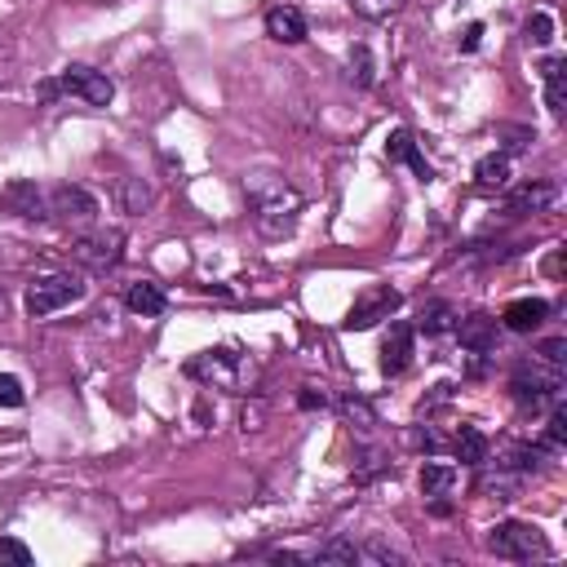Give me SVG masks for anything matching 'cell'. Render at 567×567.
Masks as SVG:
<instances>
[{
    "mask_svg": "<svg viewBox=\"0 0 567 567\" xmlns=\"http://www.w3.org/2000/svg\"><path fill=\"white\" fill-rule=\"evenodd\" d=\"M385 159H390V164H408L421 182H430V177H434V168H430V159L421 155V146H416L412 128H390V133H385Z\"/></svg>",
    "mask_w": 567,
    "mask_h": 567,
    "instance_id": "11",
    "label": "cell"
},
{
    "mask_svg": "<svg viewBox=\"0 0 567 567\" xmlns=\"http://www.w3.org/2000/svg\"><path fill=\"white\" fill-rule=\"evenodd\" d=\"M554 199H558V186L536 177V182H523V186L509 190V213H518V217L523 213H545Z\"/></svg>",
    "mask_w": 567,
    "mask_h": 567,
    "instance_id": "14",
    "label": "cell"
},
{
    "mask_svg": "<svg viewBox=\"0 0 567 567\" xmlns=\"http://www.w3.org/2000/svg\"><path fill=\"white\" fill-rule=\"evenodd\" d=\"M297 403H301L306 412H315V408H328V394H323V385H301Z\"/></svg>",
    "mask_w": 567,
    "mask_h": 567,
    "instance_id": "35",
    "label": "cell"
},
{
    "mask_svg": "<svg viewBox=\"0 0 567 567\" xmlns=\"http://www.w3.org/2000/svg\"><path fill=\"white\" fill-rule=\"evenodd\" d=\"M474 182H478L483 190H501V186H509V155H501V151L483 155V159L474 164Z\"/></svg>",
    "mask_w": 567,
    "mask_h": 567,
    "instance_id": "21",
    "label": "cell"
},
{
    "mask_svg": "<svg viewBox=\"0 0 567 567\" xmlns=\"http://www.w3.org/2000/svg\"><path fill=\"white\" fill-rule=\"evenodd\" d=\"M478 40H483V22H465V31L456 35V49H461V53H474Z\"/></svg>",
    "mask_w": 567,
    "mask_h": 567,
    "instance_id": "34",
    "label": "cell"
},
{
    "mask_svg": "<svg viewBox=\"0 0 567 567\" xmlns=\"http://www.w3.org/2000/svg\"><path fill=\"white\" fill-rule=\"evenodd\" d=\"M412 323H390L385 341H381V372L385 377H403L412 363Z\"/></svg>",
    "mask_w": 567,
    "mask_h": 567,
    "instance_id": "12",
    "label": "cell"
},
{
    "mask_svg": "<svg viewBox=\"0 0 567 567\" xmlns=\"http://www.w3.org/2000/svg\"><path fill=\"white\" fill-rule=\"evenodd\" d=\"M266 35L275 44H301L310 35V22H306V13L297 4H270L266 9Z\"/></svg>",
    "mask_w": 567,
    "mask_h": 567,
    "instance_id": "10",
    "label": "cell"
},
{
    "mask_svg": "<svg viewBox=\"0 0 567 567\" xmlns=\"http://www.w3.org/2000/svg\"><path fill=\"white\" fill-rule=\"evenodd\" d=\"M563 434H567V408H563V403H554V412H549V425H545V439H540V447H558V443H563Z\"/></svg>",
    "mask_w": 567,
    "mask_h": 567,
    "instance_id": "29",
    "label": "cell"
},
{
    "mask_svg": "<svg viewBox=\"0 0 567 567\" xmlns=\"http://www.w3.org/2000/svg\"><path fill=\"white\" fill-rule=\"evenodd\" d=\"M4 84H13V49L9 44H0V89Z\"/></svg>",
    "mask_w": 567,
    "mask_h": 567,
    "instance_id": "36",
    "label": "cell"
},
{
    "mask_svg": "<svg viewBox=\"0 0 567 567\" xmlns=\"http://www.w3.org/2000/svg\"><path fill=\"white\" fill-rule=\"evenodd\" d=\"M523 40H527V44H536V49H545V44L554 40V18H549L545 9H536V13L523 22Z\"/></svg>",
    "mask_w": 567,
    "mask_h": 567,
    "instance_id": "25",
    "label": "cell"
},
{
    "mask_svg": "<svg viewBox=\"0 0 567 567\" xmlns=\"http://www.w3.org/2000/svg\"><path fill=\"white\" fill-rule=\"evenodd\" d=\"M120 199H124V213H142L151 204V186L142 177H120Z\"/></svg>",
    "mask_w": 567,
    "mask_h": 567,
    "instance_id": "26",
    "label": "cell"
},
{
    "mask_svg": "<svg viewBox=\"0 0 567 567\" xmlns=\"http://www.w3.org/2000/svg\"><path fill=\"white\" fill-rule=\"evenodd\" d=\"M456 487V465H447V461H425L421 465V492L434 501V509L439 514H447V492Z\"/></svg>",
    "mask_w": 567,
    "mask_h": 567,
    "instance_id": "16",
    "label": "cell"
},
{
    "mask_svg": "<svg viewBox=\"0 0 567 567\" xmlns=\"http://www.w3.org/2000/svg\"><path fill=\"white\" fill-rule=\"evenodd\" d=\"M509 390H514V399H518L523 408L558 403V394H563V368H554V363H545V359L532 354V359H523V363L514 368Z\"/></svg>",
    "mask_w": 567,
    "mask_h": 567,
    "instance_id": "4",
    "label": "cell"
},
{
    "mask_svg": "<svg viewBox=\"0 0 567 567\" xmlns=\"http://www.w3.org/2000/svg\"><path fill=\"white\" fill-rule=\"evenodd\" d=\"M487 549L496 554V558H509V563H532V558H549L554 549H549V540H545V532L536 527V523H496L492 532H487Z\"/></svg>",
    "mask_w": 567,
    "mask_h": 567,
    "instance_id": "5",
    "label": "cell"
},
{
    "mask_svg": "<svg viewBox=\"0 0 567 567\" xmlns=\"http://www.w3.org/2000/svg\"><path fill=\"white\" fill-rule=\"evenodd\" d=\"M456 306L452 301H425L421 306V319H416V328L421 332H430V337H443V332H452L456 328Z\"/></svg>",
    "mask_w": 567,
    "mask_h": 567,
    "instance_id": "20",
    "label": "cell"
},
{
    "mask_svg": "<svg viewBox=\"0 0 567 567\" xmlns=\"http://www.w3.org/2000/svg\"><path fill=\"white\" fill-rule=\"evenodd\" d=\"M452 332L461 337V346L470 354H487L496 346V319H487V315H465V319H456Z\"/></svg>",
    "mask_w": 567,
    "mask_h": 567,
    "instance_id": "15",
    "label": "cell"
},
{
    "mask_svg": "<svg viewBox=\"0 0 567 567\" xmlns=\"http://www.w3.org/2000/svg\"><path fill=\"white\" fill-rule=\"evenodd\" d=\"M403 563V554L399 549H390V545H381V540H368V545H359V563Z\"/></svg>",
    "mask_w": 567,
    "mask_h": 567,
    "instance_id": "32",
    "label": "cell"
},
{
    "mask_svg": "<svg viewBox=\"0 0 567 567\" xmlns=\"http://www.w3.org/2000/svg\"><path fill=\"white\" fill-rule=\"evenodd\" d=\"M80 297H84V284L75 275H44V279H35L27 288V315L31 319H49L53 310H62V306H71Z\"/></svg>",
    "mask_w": 567,
    "mask_h": 567,
    "instance_id": "7",
    "label": "cell"
},
{
    "mask_svg": "<svg viewBox=\"0 0 567 567\" xmlns=\"http://www.w3.org/2000/svg\"><path fill=\"white\" fill-rule=\"evenodd\" d=\"M346 80H350L354 89H372V80H377V66H372V53H368V44H354V49H350V58H346Z\"/></svg>",
    "mask_w": 567,
    "mask_h": 567,
    "instance_id": "22",
    "label": "cell"
},
{
    "mask_svg": "<svg viewBox=\"0 0 567 567\" xmlns=\"http://www.w3.org/2000/svg\"><path fill=\"white\" fill-rule=\"evenodd\" d=\"M31 563V549L13 536H0V567H27Z\"/></svg>",
    "mask_w": 567,
    "mask_h": 567,
    "instance_id": "28",
    "label": "cell"
},
{
    "mask_svg": "<svg viewBox=\"0 0 567 567\" xmlns=\"http://www.w3.org/2000/svg\"><path fill=\"white\" fill-rule=\"evenodd\" d=\"M563 75H567V62H563L558 53L540 62V80H545V102H549V111H554V115H563V106H567V89H563Z\"/></svg>",
    "mask_w": 567,
    "mask_h": 567,
    "instance_id": "19",
    "label": "cell"
},
{
    "mask_svg": "<svg viewBox=\"0 0 567 567\" xmlns=\"http://www.w3.org/2000/svg\"><path fill=\"white\" fill-rule=\"evenodd\" d=\"M315 563H359V545H350V540H328V545H319Z\"/></svg>",
    "mask_w": 567,
    "mask_h": 567,
    "instance_id": "27",
    "label": "cell"
},
{
    "mask_svg": "<svg viewBox=\"0 0 567 567\" xmlns=\"http://www.w3.org/2000/svg\"><path fill=\"white\" fill-rule=\"evenodd\" d=\"M44 208H49V217H58L62 226H71V230H89V226H97V199L84 190V186H53L49 195H44Z\"/></svg>",
    "mask_w": 567,
    "mask_h": 567,
    "instance_id": "6",
    "label": "cell"
},
{
    "mask_svg": "<svg viewBox=\"0 0 567 567\" xmlns=\"http://www.w3.org/2000/svg\"><path fill=\"white\" fill-rule=\"evenodd\" d=\"M35 93H40L44 102L58 97V93H71V97H80V102H89V106H106V102L115 97V84H111L106 71L84 66V62H71V66H62L53 80H44Z\"/></svg>",
    "mask_w": 567,
    "mask_h": 567,
    "instance_id": "3",
    "label": "cell"
},
{
    "mask_svg": "<svg viewBox=\"0 0 567 567\" xmlns=\"http://www.w3.org/2000/svg\"><path fill=\"white\" fill-rule=\"evenodd\" d=\"M124 306H128L133 315H142V319H155V315H164V310H168V297H164V288H159V284L137 279V284H128Z\"/></svg>",
    "mask_w": 567,
    "mask_h": 567,
    "instance_id": "17",
    "label": "cell"
},
{
    "mask_svg": "<svg viewBox=\"0 0 567 567\" xmlns=\"http://www.w3.org/2000/svg\"><path fill=\"white\" fill-rule=\"evenodd\" d=\"M27 403V390L13 372H0V408H22Z\"/></svg>",
    "mask_w": 567,
    "mask_h": 567,
    "instance_id": "30",
    "label": "cell"
},
{
    "mask_svg": "<svg viewBox=\"0 0 567 567\" xmlns=\"http://www.w3.org/2000/svg\"><path fill=\"white\" fill-rule=\"evenodd\" d=\"M452 452H456V461H465V465H478V461H487L492 443H487V434H483L478 425H461V430L452 434Z\"/></svg>",
    "mask_w": 567,
    "mask_h": 567,
    "instance_id": "18",
    "label": "cell"
},
{
    "mask_svg": "<svg viewBox=\"0 0 567 567\" xmlns=\"http://www.w3.org/2000/svg\"><path fill=\"white\" fill-rule=\"evenodd\" d=\"M549 319V301L545 297H514L505 310H501V323L509 328V332H532V328H540Z\"/></svg>",
    "mask_w": 567,
    "mask_h": 567,
    "instance_id": "13",
    "label": "cell"
},
{
    "mask_svg": "<svg viewBox=\"0 0 567 567\" xmlns=\"http://www.w3.org/2000/svg\"><path fill=\"white\" fill-rule=\"evenodd\" d=\"M399 301H403V297H399L390 284H377V288H368L363 297H354V306L346 310V319H341V323H346L350 332H363V328H372V323L390 319V315L399 310Z\"/></svg>",
    "mask_w": 567,
    "mask_h": 567,
    "instance_id": "8",
    "label": "cell"
},
{
    "mask_svg": "<svg viewBox=\"0 0 567 567\" xmlns=\"http://www.w3.org/2000/svg\"><path fill=\"white\" fill-rule=\"evenodd\" d=\"M403 4H408V0H354V9H359L363 18H394Z\"/></svg>",
    "mask_w": 567,
    "mask_h": 567,
    "instance_id": "31",
    "label": "cell"
},
{
    "mask_svg": "<svg viewBox=\"0 0 567 567\" xmlns=\"http://www.w3.org/2000/svg\"><path fill=\"white\" fill-rule=\"evenodd\" d=\"M244 195H248V208H252V226L266 239L292 235V226L301 217L297 186H288L279 173H252V177H244Z\"/></svg>",
    "mask_w": 567,
    "mask_h": 567,
    "instance_id": "1",
    "label": "cell"
},
{
    "mask_svg": "<svg viewBox=\"0 0 567 567\" xmlns=\"http://www.w3.org/2000/svg\"><path fill=\"white\" fill-rule=\"evenodd\" d=\"M4 199H9V204H18V213H22V217H49L44 195H40L31 182H13V186L4 190Z\"/></svg>",
    "mask_w": 567,
    "mask_h": 567,
    "instance_id": "23",
    "label": "cell"
},
{
    "mask_svg": "<svg viewBox=\"0 0 567 567\" xmlns=\"http://www.w3.org/2000/svg\"><path fill=\"white\" fill-rule=\"evenodd\" d=\"M337 408H341V416L350 421V430H359V434H368V430L377 425V412H372V403H368V399H359V394H346Z\"/></svg>",
    "mask_w": 567,
    "mask_h": 567,
    "instance_id": "24",
    "label": "cell"
},
{
    "mask_svg": "<svg viewBox=\"0 0 567 567\" xmlns=\"http://www.w3.org/2000/svg\"><path fill=\"white\" fill-rule=\"evenodd\" d=\"M120 248H124V235L106 230V226H89V230L75 235V257L93 270H111L120 261Z\"/></svg>",
    "mask_w": 567,
    "mask_h": 567,
    "instance_id": "9",
    "label": "cell"
},
{
    "mask_svg": "<svg viewBox=\"0 0 567 567\" xmlns=\"http://www.w3.org/2000/svg\"><path fill=\"white\" fill-rule=\"evenodd\" d=\"M563 350H567V341H563V337H549V341H540V350H536V359H545V363H554V368H563Z\"/></svg>",
    "mask_w": 567,
    "mask_h": 567,
    "instance_id": "33",
    "label": "cell"
},
{
    "mask_svg": "<svg viewBox=\"0 0 567 567\" xmlns=\"http://www.w3.org/2000/svg\"><path fill=\"white\" fill-rule=\"evenodd\" d=\"M186 377L213 385V390H230V394H248L257 390V359L235 350V346H213V350H199L195 359H186Z\"/></svg>",
    "mask_w": 567,
    "mask_h": 567,
    "instance_id": "2",
    "label": "cell"
}]
</instances>
